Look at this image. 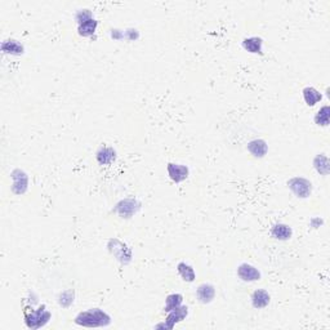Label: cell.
Returning a JSON list of instances; mask_svg holds the SVG:
<instances>
[{
  "mask_svg": "<svg viewBox=\"0 0 330 330\" xmlns=\"http://www.w3.org/2000/svg\"><path fill=\"white\" fill-rule=\"evenodd\" d=\"M73 321L83 328H106L111 324V317L100 308H90L77 314Z\"/></svg>",
  "mask_w": 330,
  "mask_h": 330,
  "instance_id": "obj_1",
  "label": "cell"
},
{
  "mask_svg": "<svg viewBox=\"0 0 330 330\" xmlns=\"http://www.w3.org/2000/svg\"><path fill=\"white\" fill-rule=\"evenodd\" d=\"M50 320V312L47 311L45 304H41L37 310L29 307L25 310V324L30 329H40L45 327Z\"/></svg>",
  "mask_w": 330,
  "mask_h": 330,
  "instance_id": "obj_2",
  "label": "cell"
},
{
  "mask_svg": "<svg viewBox=\"0 0 330 330\" xmlns=\"http://www.w3.org/2000/svg\"><path fill=\"white\" fill-rule=\"evenodd\" d=\"M187 315H188V308H187L186 306H180L177 307V308H174L173 311L168 312V316L167 319H165V321H164L163 324L156 325L155 328H156V329L172 330L178 323L183 321L187 317Z\"/></svg>",
  "mask_w": 330,
  "mask_h": 330,
  "instance_id": "obj_3",
  "label": "cell"
},
{
  "mask_svg": "<svg viewBox=\"0 0 330 330\" xmlns=\"http://www.w3.org/2000/svg\"><path fill=\"white\" fill-rule=\"evenodd\" d=\"M288 187L295 196L300 197V199H306L312 192V183L308 180L302 177H294L288 181Z\"/></svg>",
  "mask_w": 330,
  "mask_h": 330,
  "instance_id": "obj_4",
  "label": "cell"
},
{
  "mask_svg": "<svg viewBox=\"0 0 330 330\" xmlns=\"http://www.w3.org/2000/svg\"><path fill=\"white\" fill-rule=\"evenodd\" d=\"M140 209L141 203L136 199H124L120 203H117L116 207H115V212L123 218L133 217Z\"/></svg>",
  "mask_w": 330,
  "mask_h": 330,
  "instance_id": "obj_5",
  "label": "cell"
},
{
  "mask_svg": "<svg viewBox=\"0 0 330 330\" xmlns=\"http://www.w3.org/2000/svg\"><path fill=\"white\" fill-rule=\"evenodd\" d=\"M168 174H169L170 180L174 181L176 183H180V182H183L184 180H187L188 177V168L186 165H182V164H174L169 163L167 167Z\"/></svg>",
  "mask_w": 330,
  "mask_h": 330,
  "instance_id": "obj_6",
  "label": "cell"
},
{
  "mask_svg": "<svg viewBox=\"0 0 330 330\" xmlns=\"http://www.w3.org/2000/svg\"><path fill=\"white\" fill-rule=\"evenodd\" d=\"M12 178L14 181L13 187H12L13 192L17 193V195H22V193L26 192L27 184H29V178H27L26 173H25L24 170H13L12 172Z\"/></svg>",
  "mask_w": 330,
  "mask_h": 330,
  "instance_id": "obj_7",
  "label": "cell"
},
{
  "mask_svg": "<svg viewBox=\"0 0 330 330\" xmlns=\"http://www.w3.org/2000/svg\"><path fill=\"white\" fill-rule=\"evenodd\" d=\"M237 276L243 281H258L260 280V272L254 266L249 263H241L237 268Z\"/></svg>",
  "mask_w": 330,
  "mask_h": 330,
  "instance_id": "obj_8",
  "label": "cell"
},
{
  "mask_svg": "<svg viewBox=\"0 0 330 330\" xmlns=\"http://www.w3.org/2000/svg\"><path fill=\"white\" fill-rule=\"evenodd\" d=\"M196 297L200 303H210L216 297V288L212 284H201L196 290Z\"/></svg>",
  "mask_w": 330,
  "mask_h": 330,
  "instance_id": "obj_9",
  "label": "cell"
},
{
  "mask_svg": "<svg viewBox=\"0 0 330 330\" xmlns=\"http://www.w3.org/2000/svg\"><path fill=\"white\" fill-rule=\"evenodd\" d=\"M243 48L249 53L263 54V40L258 37H247L243 40Z\"/></svg>",
  "mask_w": 330,
  "mask_h": 330,
  "instance_id": "obj_10",
  "label": "cell"
},
{
  "mask_svg": "<svg viewBox=\"0 0 330 330\" xmlns=\"http://www.w3.org/2000/svg\"><path fill=\"white\" fill-rule=\"evenodd\" d=\"M96 157L101 165H110L116 160V151L113 150L112 147H101L100 150L97 151Z\"/></svg>",
  "mask_w": 330,
  "mask_h": 330,
  "instance_id": "obj_11",
  "label": "cell"
},
{
  "mask_svg": "<svg viewBox=\"0 0 330 330\" xmlns=\"http://www.w3.org/2000/svg\"><path fill=\"white\" fill-rule=\"evenodd\" d=\"M270 234H271V236L274 237V239H276V240L285 241V240H289L290 237H292V235H293V231H292V228H290L288 224L276 223L272 226Z\"/></svg>",
  "mask_w": 330,
  "mask_h": 330,
  "instance_id": "obj_12",
  "label": "cell"
},
{
  "mask_svg": "<svg viewBox=\"0 0 330 330\" xmlns=\"http://www.w3.org/2000/svg\"><path fill=\"white\" fill-rule=\"evenodd\" d=\"M270 300H271L270 294H268V292H266V290L263 289L256 290V292L252 294V304H253L254 308H258V310L268 306Z\"/></svg>",
  "mask_w": 330,
  "mask_h": 330,
  "instance_id": "obj_13",
  "label": "cell"
},
{
  "mask_svg": "<svg viewBox=\"0 0 330 330\" xmlns=\"http://www.w3.org/2000/svg\"><path fill=\"white\" fill-rule=\"evenodd\" d=\"M248 151H249L254 157H264L266 156L267 151H268V146H267L266 141L263 140H253L248 144Z\"/></svg>",
  "mask_w": 330,
  "mask_h": 330,
  "instance_id": "obj_14",
  "label": "cell"
},
{
  "mask_svg": "<svg viewBox=\"0 0 330 330\" xmlns=\"http://www.w3.org/2000/svg\"><path fill=\"white\" fill-rule=\"evenodd\" d=\"M1 50H3V53L20 56V54H24L25 48L22 44L18 43L14 39H8V40H4L3 44H1Z\"/></svg>",
  "mask_w": 330,
  "mask_h": 330,
  "instance_id": "obj_15",
  "label": "cell"
},
{
  "mask_svg": "<svg viewBox=\"0 0 330 330\" xmlns=\"http://www.w3.org/2000/svg\"><path fill=\"white\" fill-rule=\"evenodd\" d=\"M303 98L307 106H315L323 100V94L314 87H306L303 89Z\"/></svg>",
  "mask_w": 330,
  "mask_h": 330,
  "instance_id": "obj_16",
  "label": "cell"
},
{
  "mask_svg": "<svg viewBox=\"0 0 330 330\" xmlns=\"http://www.w3.org/2000/svg\"><path fill=\"white\" fill-rule=\"evenodd\" d=\"M97 26H98V21L94 20V18H90V20L85 21V22L77 26V33L83 37H93V34L97 30Z\"/></svg>",
  "mask_w": 330,
  "mask_h": 330,
  "instance_id": "obj_17",
  "label": "cell"
},
{
  "mask_svg": "<svg viewBox=\"0 0 330 330\" xmlns=\"http://www.w3.org/2000/svg\"><path fill=\"white\" fill-rule=\"evenodd\" d=\"M177 271L178 274H180V276L182 277V280L186 281V283H192V281L195 280V277H196L192 266L187 264L186 262H180L177 266Z\"/></svg>",
  "mask_w": 330,
  "mask_h": 330,
  "instance_id": "obj_18",
  "label": "cell"
},
{
  "mask_svg": "<svg viewBox=\"0 0 330 330\" xmlns=\"http://www.w3.org/2000/svg\"><path fill=\"white\" fill-rule=\"evenodd\" d=\"M314 167L317 170V173L328 176L329 174V159L325 153H320L314 159Z\"/></svg>",
  "mask_w": 330,
  "mask_h": 330,
  "instance_id": "obj_19",
  "label": "cell"
},
{
  "mask_svg": "<svg viewBox=\"0 0 330 330\" xmlns=\"http://www.w3.org/2000/svg\"><path fill=\"white\" fill-rule=\"evenodd\" d=\"M183 302V295L182 294H170L165 299V307H164V312H170L174 308L182 306Z\"/></svg>",
  "mask_w": 330,
  "mask_h": 330,
  "instance_id": "obj_20",
  "label": "cell"
},
{
  "mask_svg": "<svg viewBox=\"0 0 330 330\" xmlns=\"http://www.w3.org/2000/svg\"><path fill=\"white\" fill-rule=\"evenodd\" d=\"M330 120V107L328 105L323 106L315 115V123L320 127H328Z\"/></svg>",
  "mask_w": 330,
  "mask_h": 330,
  "instance_id": "obj_21",
  "label": "cell"
},
{
  "mask_svg": "<svg viewBox=\"0 0 330 330\" xmlns=\"http://www.w3.org/2000/svg\"><path fill=\"white\" fill-rule=\"evenodd\" d=\"M58 302L62 307L67 308L73 303V290H67L61 294L60 298H58Z\"/></svg>",
  "mask_w": 330,
  "mask_h": 330,
  "instance_id": "obj_22",
  "label": "cell"
},
{
  "mask_svg": "<svg viewBox=\"0 0 330 330\" xmlns=\"http://www.w3.org/2000/svg\"><path fill=\"white\" fill-rule=\"evenodd\" d=\"M75 18H76L77 24L80 25L83 24V22H85V21L93 18V16H92V12H90V10L84 9V10H79L76 13V16H75Z\"/></svg>",
  "mask_w": 330,
  "mask_h": 330,
  "instance_id": "obj_23",
  "label": "cell"
},
{
  "mask_svg": "<svg viewBox=\"0 0 330 330\" xmlns=\"http://www.w3.org/2000/svg\"><path fill=\"white\" fill-rule=\"evenodd\" d=\"M124 37H128L129 40H136L140 37V34H138L137 30H127L124 33Z\"/></svg>",
  "mask_w": 330,
  "mask_h": 330,
  "instance_id": "obj_24",
  "label": "cell"
},
{
  "mask_svg": "<svg viewBox=\"0 0 330 330\" xmlns=\"http://www.w3.org/2000/svg\"><path fill=\"white\" fill-rule=\"evenodd\" d=\"M111 37H112L113 39H123L124 33H121L120 30H112V33H111Z\"/></svg>",
  "mask_w": 330,
  "mask_h": 330,
  "instance_id": "obj_25",
  "label": "cell"
}]
</instances>
